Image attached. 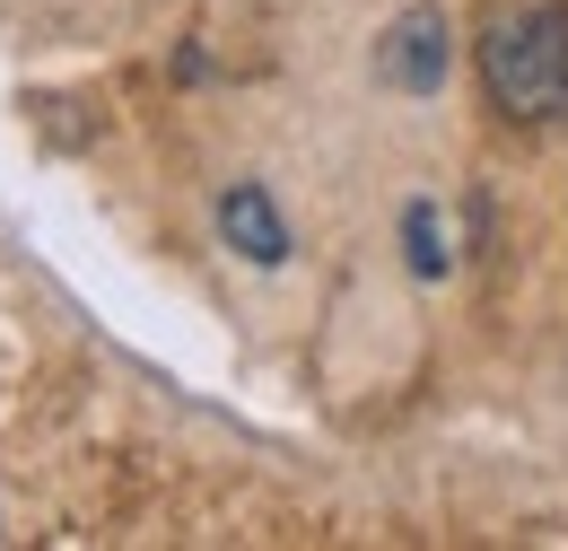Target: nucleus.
I'll list each match as a JSON object with an SVG mask.
<instances>
[{"label":"nucleus","instance_id":"obj_1","mask_svg":"<svg viewBox=\"0 0 568 551\" xmlns=\"http://www.w3.org/2000/svg\"><path fill=\"white\" fill-rule=\"evenodd\" d=\"M481 88L507 123H568V0H507L481 18Z\"/></svg>","mask_w":568,"mask_h":551},{"label":"nucleus","instance_id":"obj_2","mask_svg":"<svg viewBox=\"0 0 568 551\" xmlns=\"http://www.w3.org/2000/svg\"><path fill=\"white\" fill-rule=\"evenodd\" d=\"M219 237H227V254H245V263H288V219L272 210L263 184H227L219 193Z\"/></svg>","mask_w":568,"mask_h":551},{"label":"nucleus","instance_id":"obj_3","mask_svg":"<svg viewBox=\"0 0 568 551\" xmlns=\"http://www.w3.org/2000/svg\"><path fill=\"white\" fill-rule=\"evenodd\" d=\"M385 79H394V88H437V79H446V18H437V9L394 18V36H385Z\"/></svg>","mask_w":568,"mask_h":551},{"label":"nucleus","instance_id":"obj_4","mask_svg":"<svg viewBox=\"0 0 568 551\" xmlns=\"http://www.w3.org/2000/svg\"><path fill=\"white\" fill-rule=\"evenodd\" d=\"M403 237H412V272H420V280H437V272H446V246H437V210H428V202H412Z\"/></svg>","mask_w":568,"mask_h":551}]
</instances>
